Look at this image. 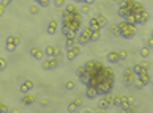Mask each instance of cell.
<instances>
[{"label": "cell", "mask_w": 153, "mask_h": 113, "mask_svg": "<svg viewBox=\"0 0 153 113\" xmlns=\"http://www.w3.org/2000/svg\"><path fill=\"white\" fill-rule=\"evenodd\" d=\"M133 72H134L136 76H137V74H140V72H147V69H144L142 66H140L139 63H137V64H134V66H133Z\"/></svg>", "instance_id": "cell-24"}, {"label": "cell", "mask_w": 153, "mask_h": 113, "mask_svg": "<svg viewBox=\"0 0 153 113\" xmlns=\"http://www.w3.org/2000/svg\"><path fill=\"white\" fill-rule=\"evenodd\" d=\"M107 61L109 63H119L120 61V58H119V52H109L107 53Z\"/></svg>", "instance_id": "cell-15"}, {"label": "cell", "mask_w": 153, "mask_h": 113, "mask_svg": "<svg viewBox=\"0 0 153 113\" xmlns=\"http://www.w3.org/2000/svg\"><path fill=\"white\" fill-rule=\"evenodd\" d=\"M6 66H8V63H6V60L3 57H0V71H5Z\"/></svg>", "instance_id": "cell-26"}, {"label": "cell", "mask_w": 153, "mask_h": 113, "mask_svg": "<svg viewBox=\"0 0 153 113\" xmlns=\"http://www.w3.org/2000/svg\"><path fill=\"white\" fill-rule=\"evenodd\" d=\"M126 99H128V102H129V104H134V97H133V96H128Z\"/></svg>", "instance_id": "cell-49"}, {"label": "cell", "mask_w": 153, "mask_h": 113, "mask_svg": "<svg viewBox=\"0 0 153 113\" xmlns=\"http://www.w3.org/2000/svg\"><path fill=\"white\" fill-rule=\"evenodd\" d=\"M125 21L128 22V24H136V19H134V14L133 13H129V14H126V16H125ZM137 25V24H136Z\"/></svg>", "instance_id": "cell-25"}, {"label": "cell", "mask_w": 153, "mask_h": 113, "mask_svg": "<svg viewBox=\"0 0 153 113\" xmlns=\"http://www.w3.org/2000/svg\"><path fill=\"white\" fill-rule=\"evenodd\" d=\"M117 25H119V30H120L119 36L123 38V40H131L136 35V30H137L136 24H128L126 21H121L120 24H117Z\"/></svg>", "instance_id": "cell-1"}, {"label": "cell", "mask_w": 153, "mask_h": 113, "mask_svg": "<svg viewBox=\"0 0 153 113\" xmlns=\"http://www.w3.org/2000/svg\"><path fill=\"white\" fill-rule=\"evenodd\" d=\"M40 6H48L49 5V0H35Z\"/></svg>", "instance_id": "cell-36"}, {"label": "cell", "mask_w": 153, "mask_h": 113, "mask_svg": "<svg viewBox=\"0 0 153 113\" xmlns=\"http://www.w3.org/2000/svg\"><path fill=\"white\" fill-rule=\"evenodd\" d=\"M35 96L33 94H29V93H24V96H22V99H21V102H22V105H32V104H35Z\"/></svg>", "instance_id": "cell-9"}, {"label": "cell", "mask_w": 153, "mask_h": 113, "mask_svg": "<svg viewBox=\"0 0 153 113\" xmlns=\"http://www.w3.org/2000/svg\"><path fill=\"white\" fill-rule=\"evenodd\" d=\"M63 5H65V0H54V6H57V8H62Z\"/></svg>", "instance_id": "cell-33"}, {"label": "cell", "mask_w": 153, "mask_h": 113, "mask_svg": "<svg viewBox=\"0 0 153 113\" xmlns=\"http://www.w3.org/2000/svg\"><path fill=\"white\" fill-rule=\"evenodd\" d=\"M103 66H104V64H103V63H101V61H98V60H95V68H96V69H101V68H103Z\"/></svg>", "instance_id": "cell-43"}, {"label": "cell", "mask_w": 153, "mask_h": 113, "mask_svg": "<svg viewBox=\"0 0 153 113\" xmlns=\"http://www.w3.org/2000/svg\"><path fill=\"white\" fill-rule=\"evenodd\" d=\"M98 107H100L101 110L104 112V110H107V108L111 107V104L107 102V99H106V97H101V99L98 101Z\"/></svg>", "instance_id": "cell-17"}, {"label": "cell", "mask_w": 153, "mask_h": 113, "mask_svg": "<svg viewBox=\"0 0 153 113\" xmlns=\"http://www.w3.org/2000/svg\"><path fill=\"white\" fill-rule=\"evenodd\" d=\"M11 2H13V0H2V2H0V3H2V5H5V6H8Z\"/></svg>", "instance_id": "cell-46"}, {"label": "cell", "mask_w": 153, "mask_h": 113, "mask_svg": "<svg viewBox=\"0 0 153 113\" xmlns=\"http://www.w3.org/2000/svg\"><path fill=\"white\" fill-rule=\"evenodd\" d=\"M5 49L8 50V52H14V50H16V44H13V42H6Z\"/></svg>", "instance_id": "cell-28"}, {"label": "cell", "mask_w": 153, "mask_h": 113, "mask_svg": "<svg viewBox=\"0 0 153 113\" xmlns=\"http://www.w3.org/2000/svg\"><path fill=\"white\" fill-rule=\"evenodd\" d=\"M65 88L68 89V91L74 89V82H71V80H69V82H66V83H65Z\"/></svg>", "instance_id": "cell-34"}, {"label": "cell", "mask_w": 153, "mask_h": 113, "mask_svg": "<svg viewBox=\"0 0 153 113\" xmlns=\"http://www.w3.org/2000/svg\"><path fill=\"white\" fill-rule=\"evenodd\" d=\"M88 28L90 30H98V32H101V27H100V24H98L96 17H92L88 21Z\"/></svg>", "instance_id": "cell-16"}, {"label": "cell", "mask_w": 153, "mask_h": 113, "mask_svg": "<svg viewBox=\"0 0 153 113\" xmlns=\"http://www.w3.org/2000/svg\"><path fill=\"white\" fill-rule=\"evenodd\" d=\"M90 33H92V30H90L88 27L82 28V30H81V33H79V36L76 38V42H77L79 46H85V44H88V42H90Z\"/></svg>", "instance_id": "cell-3"}, {"label": "cell", "mask_w": 153, "mask_h": 113, "mask_svg": "<svg viewBox=\"0 0 153 113\" xmlns=\"http://www.w3.org/2000/svg\"><path fill=\"white\" fill-rule=\"evenodd\" d=\"M58 66V58L57 57H51L48 60L43 61V69H46V71H49V69H54Z\"/></svg>", "instance_id": "cell-8"}, {"label": "cell", "mask_w": 153, "mask_h": 113, "mask_svg": "<svg viewBox=\"0 0 153 113\" xmlns=\"http://www.w3.org/2000/svg\"><path fill=\"white\" fill-rule=\"evenodd\" d=\"M112 87H114V83H109V82H100V83L96 85V88H98V93L100 94H106V93H109V91H112Z\"/></svg>", "instance_id": "cell-7"}, {"label": "cell", "mask_w": 153, "mask_h": 113, "mask_svg": "<svg viewBox=\"0 0 153 113\" xmlns=\"http://www.w3.org/2000/svg\"><path fill=\"white\" fill-rule=\"evenodd\" d=\"M88 10H90V5H87V3H84V5H82V8L79 10L82 14H87L88 13Z\"/></svg>", "instance_id": "cell-31"}, {"label": "cell", "mask_w": 153, "mask_h": 113, "mask_svg": "<svg viewBox=\"0 0 153 113\" xmlns=\"http://www.w3.org/2000/svg\"><path fill=\"white\" fill-rule=\"evenodd\" d=\"M6 112H8V107H6L5 104L0 102V113H6Z\"/></svg>", "instance_id": "cell-41"}, {"label": "cell", "mask_w": 153, "mask_h": 113, "mask_svg": "<svg viewBox=\"0 0 153 113\" xmlns=\"http://www.w3.org/2000/svg\"><path fill=\"white\" fill-rule=\"evenodd\" d=\"M76 10L77 8H76V5H74V3H68V5L65 6V11H69V13H74Z\"/></svg>", "instance_id": "cell-27"}, {"label": "cell", "mask_w": 153, "mask_h": 113, "mask_svg": "<svg viewBox=\"0 0 153 113\" xmlns=\"http://www.w3.org/2000/svg\"><path fill=\"white\" fill-rule=\"evenodd\" d=\"M5 8H6V6H5V5H2V3H0V17L3 16V13H5Z\"/></svg>", "instance_id": "cell-44"}, {"label": "cell", "mask_w": 153, "mask_h": 113, "mask_svg": "<svg viewBox=\"0 0 153 113\" xmlns=\"http://www.w3.org/2000/svg\"><path fill=\"white\" fill-rule=\"evenodd\" d=\"M139 64H140V66H142V68H144V69H147V71H148V68H150V63H148V61H147V60H144V61H142V63H139Z\"/></svg>", "instance_id": "cell-40"}, {"label": "cell", "mask_w": 153, "mask_h": 113, "mask_svg": "<svg viewBox=\"0 0 153 113\" xmlns=\"http://www.w3.org/2000/svg\"><path fill=\"white\" fill-rule=\"evenodd\" d=\"M147 46L150 49H153V38H148V41H147Z\"/></svg>", "instance_id": "cell-45"}, {"label": "cell", "mask_w": 153, "mask_h": 113, "mask_svg": "<svg viewBox=\"0 0 153 113\" xmlns=\"http://www.w3.org/2000/svg\"><path fill=\"white\" fill-rule=\"evenodd\" d=\"M126 57H128L126 50H120V52H119V58H120V60H126Z\"/></svg>", "instance_id": "cell-35"}, {"label": "cell", "mask_w": 153, "mask_h": 113, "mask_svg": "<svg viewBox=\"0 0 153 113\" xmlns=\"http://www.w3.org/2000/svg\"><path fill=\"white\" fill-rule=\"evenodd\" d=\"M85 74V66H79V68H77V76H84Z\"/></svg>", "instance_id": "cell-37"}, {"label": "cell", "mask_w": 153, "mask_h": 113, "mask_svg": "<svg viewBox=\"0 0 153 113\" xmlns=\"http://www.w3.org/2000/svg\"><path fill=\"white\" fill-rule=\"evenodd\" d=\"M145 8H144V5L140 2H134V6H133V10H131V13L133 14H139L140 11H144Z\"/></svg>", "instance_id": "cell-19"}, {"label": "cell", "mask_w": 153, "mask_h": 113, "mask_svg": "<svg viewBox=\"0 0 153 113\" xmlns=\"http://www.w3.org/2000/svg\"><path fill=\"white\" fill-rule=\"evenodd\" d=\"M82 3H87V5H90V6H92L93 3H95V0H84Z\"/></svg>", "instance_id": "cell-47"}, {"label": "cell", "mask_w": 153, "mask_h": 113, "mask_svg": "<svg viewBox=\"0 0 153 113\" xmlns=\"http://www.w3.org/2000/svg\"><path fill=\"white\" fill-rule=\"evenodd\" d=\"M100 93H98V88L96 87H92V85H87V97L88 99H93V97H96Z\"/></svg>", "instance_id": "cell-14"}, {"label": "cell", "mask_w": 153, "mask_h": 113, "mask_svg": "<svg viewBox=\"0 0 153 113\" xmlns=\"http://www.w3.org/2000/svg\"><path fill=\"white\" fill-rule=\"evenodd\" d=\"M76 44V36H66V42H65V47L69 49Z\"/></svg>", "instance_id": "cell-21"}, {"label": "cell", "mask_w": 153, "mask_h": 113, "mask_svg": "<svg viewBox=\"0 0 153 113\" xmlns=\"http://www.w3.org/2000/svg\"><path fill=\"white\" fill-rule=\"evenodd\" d=\"M111 33L115 35V36H119L120 30H119V25H111Z\"/></svg>", "instance_id": "cell-30"}, {"label": "cell", "mask_w": 153, "mask_h": 113, "mask_svg": "<svg viewBox=\"0 0 153 113\" xmlns=\"http://www.w3.org/2000/svg\"><path fill=\"white\" fill-rule=\"evenodd\" d=\"M38 10H40V6H38V3H35L30 6V14H38Z\"/></svg>", "instance_id": "cell-29"}, {"label": "cell", "mask_w": 153, "mask_h": 113, "mask_svg": "<svg viewBox=\"0 0 153 113\" xmlns=\"http://www.w3.org/2000/svg\"><path fill=\"white\" fill-rule=\"evenodd\" d=\"M133 6H134V0H123L119 6V16L120 17H125L126 14L131 13Z\"/></svg>", "instance_id": "cell-2"}, {"label": "cell", "mask_w": 153, "mask_h": 113, "mask_svg": "<svg viewBox=\"0 0 153 113\" xmlns=\"http://www.w3.org/2000/svg\"><path fill=\"white\" fill-rule=\"evenodd\" d=\"M48 104H49V99H48V97H43V99L40 101V105H41V107H46Z\"/></svg>", "instance_id": "cell-39"}, {"label": "cell", "mask_w": 153, "mask_h": 113, "mask_svg": "<svg viewBox=\"0 0 153 113\" xmlns=\"http://www.w3.org/2000/svg\"><path fill=\"white\" fill-rule=\"evenodd\" d=\"M134 19H136V24L137 25H144L148 22V19H150V14L147 13V11H140L139 14H134Z\"/></svg>", "instance_id": "cell-6"}, {"label": "cell", "mask_w": 153, "mask_h": 113, "mask_svg": "<svg viewBox=\"0 0 153 113\" xmlns=\"http://www.w3.org/2000/svg\"><path fill=\"white\" fill-rule=\"evenodd\" d=\"M74 102H76V104H77V107H79V105L82 104V99H81V97H77V99H76V101H74Z\"/></svg>", "instance_id": "cell-50"}, {"label": "cell", "mask_w": 153, "mask_h": 113, "mask_svg": "<svg viewBox=\"0 0 153 113\" xmlns=\"http://www.w3.org/2000/svg\"><path fill=\"white\" fill-rule=\"evenodd\" d=\"M57 27H58L57 21H55V19H51V22L48 24V28H46V33H48V35H54L57 32Z\"/></svg>", "instance_id": "cell-11"}, {"label": "cell", "mask_w": 153, "mask_h": 113, "mask_svg": "<svg viewBox=\"0 0 153 113\" xmlns=\"http://www.w3.org/2000/svg\"><path fill=\"white\" fill-rule=\"evenodd\" d=\"M120 102H121V96H115V97H114V105H115V107H119Z\"/></svg>", "instance_id": "cell-38"}, {"label": "cell", "mask_w": 153, "mask_h": 113, "mask_svg": "<svg viewBox=\"0 0 153 113\" xmlns=\"http://www.w3.org/2000/svg\"><path fill=\"white\" fill-rule=\"evenodd\" d=\"M76 108H77V104L74 102H69V105H68V112H76Z\"/></svg>", "instance_id": "cell-32"}, {"label": "cell", "mask_w": 153, "mask_h": 113, "mask_svg": "<svg viewBox=\"0 0 153 113\" xmlns=\"http://www.w3.org/2000/svg\"><path fill=\"white\" fill-rule=\"evenodd\" d=\"M150 47L148 46H144L142 49H140V57H144V58H147V57H150Z\"/></svg>", "instance_id": "cell-23"}, {"label": "cell", "mask_w": 153, "mask_h": 113, "mask_svg": "<svg viewBox=\"0 0 153 113\" xmlns=\"http://www.w3.org/2000/svg\"><path fill=\"white\" fill-rule=\"evenodd\" d=\"M30 55H32L35 60H43V58H44V52L38 47H32L30 49Z\"/></svg>", "instance_id": "cell-10"}, {"label": "cell", "mask_w": 153, "mask_h": 113, "mask_svg": "<svg viewBox=\"0 0 153 113\" xmlns=\"http://www.w3.org/2000/svg\"><path fill=\"white\" fill-rule=\"evenodd\" d=\"M6 42H13V36H8V38H6Z\"/></svg>", "instance_id": "cell-51"}, {"label": "cell", "mask_w": 153, "mask_h": 113, "mask_svg": "<svg viewBox=\"0 0 153 113\" xmlns=\"http://www.w3.org/2000/svg\"><path fill=\"white\" fill-rule=\"evenodd\" d=\"M96 21H98V24H100V27H101V28H103V27H106V25H107V19H106V16H104V14H96Z\"/></svg>", "instance_id": "cell-18"}, {"label": "cell", "mask_w": 153, "mask_h": 113, "mask_svg": "<svg viewBox=\"0 0 153 113\" xmlns=\"http://www.w3.org/2000/svg\"><path fill=\"white\" fill-rule=\"evenodd\" d=\"M100 35H101V32H98V30H92V33H90V42L98 41V40H100Z\"/></svg>", "instance_id": "cell-22"}, {"label": "cell", "mask_w": 153, "mask_h": 113, "mask_svg": "<svg viewBox=\"0 0 153 113\" xmlns=\"http://www.w3.org/2000/svg\"><path fill=\"white\" fill-rule=\"evenodd\" d=\"M136 80V74L133 72V68H126L123 71V82L126 87H133V83H134Z\"/></svg>", "instance_id": "cell-4"}, {"label": "cell", "mask_w": 153, "mask_h": 113, "mask_svg": "<svg viewBox=\"0 0 153 113\" xmlns=\"http://www.w3.org/2000/svg\"><path fill=\"white\" fill-rule=\"evenodd\" d=\"M136 77H137V79H139L140 82H142L144 87L150 83V74H148V71H147V72H140V74H137Z\"/></svg>", "instance_id": "cell-13"}, {"label": "cell", "mask_w": 153, "mask_h": 113, "mask_svg": "<svg viewBox=\"0 0 153 113\" xmlns=\"http://www.w3.org/2000/svg\"><path fill=\"white\" fill-rule=\"evenodd\" d=\"M60 53H62V50L58 49V47H55V55H54V57H57V58H58V57H60Z\"/></svg>", "instance_id": "cell-48"}, {"label": "cell", "mask_w": 153, "mask_h": 113, "mask_svg": "<svg viewBox=\"0 0 153 113\" xmlns=\"http://www.w3.org/2000/svg\"><path fill=\"white\" fill-rule=\"evenodd\" d=\"M76 2H77V3H82V2H84V0H76Z\"/></svg>", "instance_id": "cell-52"}, {"label": "cell", "mask_w": 153, "mask_h": 113, "mask_svg": "<svg viewBox=\"0 0 153 113\" xmlns=\"http://www.w3.org/2000/svg\"><path fill=\"white\" fill-rule=\"evenodd\" d=\"M79 53H81V46L77 44V42L73 46V47L66 49V58H68L69 61H71V60H74V58H76L77 55H79Z\"/></svg>", "instance_id": "cell-5"}, {"label": "cell", "mask_w": 153, "mask_h": 113, "mask_svg": "<svg viewBox=\"0 0 153 113\" xmlns=\"http://www.w3.org/2000/svg\"><path fill=\"white\" fill-rule=\"evenodd\" d=\"M44 55L46 57H54V55H55V46H52V44H49L48 46V47H46L44 49Z\"/></svg>", "instance_id": "cell-20"}, {"label": "cell", "mask_w": 153, "mask_h": 113, "mask_svg": "<svg viewBox=\"0 0 153 113\" xmlns=\"http://www.w3.org/2000/svg\"><path fill=\"white\" fill-rule=\"evenodd\" d=\"M13 44H16V47H18V46L21 44V38H19V36H13Z\"/></svg>", "instance_id": "cell-42"}, {"label": "cell", "mask_w": 153, "mask_h": 113, "mask_svg": "<svg viewBox=\"0 0 153 113\" xmlns=\"http://www.w3.org/2000/svg\"><path fill=\"white\" fill-rule=\"evenodd\" d=\"M33 85H35L33 80H25L24 83H21V87H19V88H21V93H22V94H24V93H29L30 89L33 88Z\"/></svg>", "instance_id": "cell-12"}]
</instances>
